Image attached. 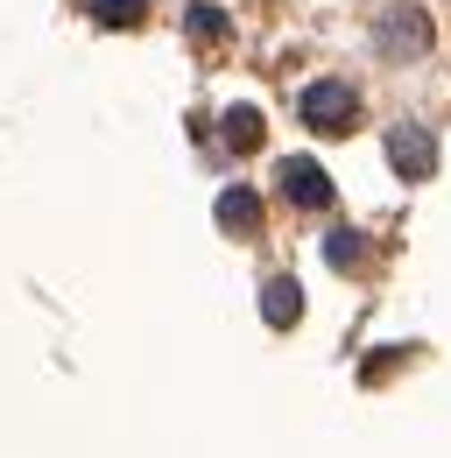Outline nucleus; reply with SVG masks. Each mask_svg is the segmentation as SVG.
<instances>
[{"label":"nucleus","instance_id":"1","mask_svg":"<svg viewBox=\"0 0 451 458\" xmlns=\"http://www.w3.org/2000/svg\"><path fill=\"white\" fill-rule=\"evenodd\" d=\"M296 114H303L311 134H353V127H360V92H353L345 78H318V85H303Z\"/></svg>","mask_w":451,"mask_h":458},{"label":"nucleus","instance_id":"2","mask_svg":"<svg viewBox=\"0 0 451 458\" xmlns=\"http://www.w3.org/2000/svg\"><path fill=\"white\" fill-rule=\"evenodd\" d=\"M388 163H395L402 183H423V176L438 170V141H430L423 120H395L388 127Z\"/></svg>","mask_w":451,"mask_h":458},{"label":"nucleus","instance_id":"3","mask_svg":"<svg viewBox=\"0 0 451 458\" xmlns=\"http://www.w3.org/2000/svg\"><path fill=\"white\" fill-rule=\"evenodd\" d=\"M276 176H282V198H289L296 212H325V205H332V176H325V163H311V156H289Z\"/></svg>","mask_w":451,"mask_h":458},{"label":"nucleus","instance_id":"4","mask_svg":"<svg viewBox=\"0 0 451 458\" xmlns=\"http://www.w3.org/2000/svg\"><path fill=\"white\" fill-rule=\"evenodd\" d=\"M381 50H395V57H423L430 50V21L416 14V7H388V21H381V36H374Z\"/></svg>","mask_w":451,"mask_h":458},{"label":"nucleus","instance_id":"5","mask_svg":"<svg viewBox=\"0 0 451 458\" xmlns=\"http://www.w3.org/2000/svg\"><path fill=\"white\" fill-rule=\"evenodd\" d=\"M219 226L233 233V240H254V233H261V198H254L247 183H233L219 198Z\"/></svg>","mask_w":451,"mask_h":458},{"label":"nucleus","instance_id":"6","mask_svg":"<svg viewBox=\"0 0 451 458\" xmlns=\"http://www.w3.org/2000/svg\"><path fill=\"white\" fill-rule=\"evenodd\" d=\"M261 318H268L276 332H289V325L303 318V289L289 283V276H268V283H261Z\"/></svg>","mask_w":451,"mask_h":458},{"label":"nucleus","instance_id":"7","mask_svg":"<svg viewBox=\"0 0 451 458\" xmlns=\"http://www.w3.org/2000/svg\"><path fill=\"white\" fill-rule=\"evenodd\" d=\"M219 134H226V148H233V156H247V148H261V114H254V106H233Z\"/></svg>","mask_w":451,"mask_h":458},{"label":"nucleus","instance_id":"8","mask_svg":"<svg viewBox=\"0 0 451 458\" xmlns=\"http://www.w3.org/2000/svg\"><path fill=\"white\" fill-rule=\"evenodd\" d=\"M92 14H99L106 29H134V21L149 14V0H92Z\"/></svg>","mask_w":451,"mask_h":458},{"label":"nucleus","instance_id":"9","mask_svg":"<svg viewBox=\"0 0 451 458\" xmlns=\"http://www.w3.org/2000/svg\"><path fill=\"white\" fill-rule=\"evenodd\" d=\"M183 29H191L198 43H226V14H219V7H191V21H183Z\"/></svg>","mask_w":451,"mask_h":458},{"label":"nucleus","instance_id":"10","mask_svg":"<svg viewBox=\"0 0 451 458\" xmlns=\"http://www.w3.org/2000/svg\"><path fill=\"white\" fill-rule=\"evenodd\" d=\"M325 254H332L338 268H353V261H360V240H353V233H332V247H325Z\"/></svg>","mask_w":451,"mask_h":458}]
</instances>
